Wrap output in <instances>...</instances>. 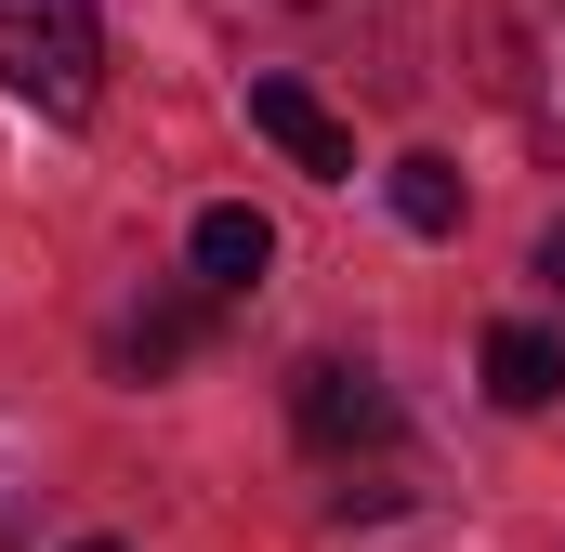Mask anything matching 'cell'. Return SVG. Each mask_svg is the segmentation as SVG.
Masks as SVG:
<instances>
[{
	"label": "cell",
	"mask_w": 565,
	"mask_h": 552,
	"mask_svg": "<svg viewBox=\"0 0 565 552\" xmlns=\"http://www.w3.org/2000/svg\"><path fill=\"white\" fill-rule=\"evenodd\" d=\"M198 342H211V302H145V316H119V369L132 382H171Z\"/></svg>",
	"instance_id": "8"
},
{
	"label": "cell",
	"mask_w": 565,
	"mask_h": 552,
	"mask_svg": "<svg viewBox=\"0 0 565 552\" xmlns=\"http://www.w3.org/2000/svg\"><path fill=\"white\" fill-rule=\"evenodd\" d=\"M473 369H487V395H500V408H553V395H565V329H540V316H500Z\"/></svg>",
	"instance_id": "7"
},
{
	"label": "cell",
	"mask_w": 565,
	"mask_h": 552,
	"mask_svg": "<svg viewBox=\"0 0 565 552\" xmlns=\"http://www.w3.org/2000/svg\"><path fill=\"white\" fill-rule=\"evenodd\" d=\"M473 79H487V106L540 145V158H565V0H487Z\"/></svg>",
	"instance_id": "1"
},
{
	"label": "cell",
	"mask_w": 565,
	"mask_h": 552,
	"mask_svg": "<svg viewBox=\"0 0 565 552\" xmlns=\"http://www.w3.org/2000/svg\"><path fill=\"white\" fill-rule=\"evenodd\" d=\"M93 79H106V26H93V0H0V93L79 119Z\"/></svg>",
	"instance_id": "2"
},
{
	"label": "cell",
	"mask_w": 565,
	"mask_h": 552,
	"mask_svg": "<svg viewBox=\"0 0 565 552\" xmlns=\"http://www.w3.org/2000/svg\"><path fill=\"white\" fill-rule=\"evenodd\" d=\"M250 132L277 145L289 171H316V184H355V132L316 106V79H302V66H250Z\"/></svg>",
	"instance_id": "5"
},
{
	"label": "cell",
	"mask_w": 565,
	"mask_h": 552,
	"mask_svg": "<svg viewBox=\"0 0 565 552\" xmlns=\"http://www.w3.org/2000/svg\"><path fill=\"white\" fill-rule=\"evenodd\" d=\"M211 26L237 53H382L395 40V0H211Z\"/></svg>",
	"instance_id": "4"
},
{
	"label": "cell",
	"mask_w": 565,
	"mask_h": 552,
	"mask_svg": "<svg viewBox=\"0 0 565 552\" xmlns=\"http://www.w3.org/2000/svg\"><path fill=\"white\" fill-rule=\"evenodd\" d=\"M66 552H119V540H66Z\"/></svg>",
	"instance_id": "11"
},
{
	"label": "cell",
	"mask_w": 565,
	"mask_h": 552,
	"mask_svg": "<svg viewBox=\"0 0 565 552\" xmlns=\"http://www.w3.org/2000/svg\"><path fill=\"white\" fill-rule=\"evenodd\" d=\"M395 224H408V237H460V171H447V158H395Z\"/></svg>",
	"instance_id": "9"
},
{
	"label": "cell",
	"mask_w": 565,
	"mask_h": 552,
	"mask_svg": "<svg viewBox=\"0 0 565 552\" xmlns=\"http://www.w3.org/2000/svg\"><path fill=\"white\" fill-rule=\"evenodd\" d=\"M540 289L565 302V224H540Z\"/></svg>",
	"instance_id": "10"
},
{
	"label": "cell",
	"mask_w": 565,
	"mask_h": 552,
	"mask_svg": "<svg viewBox=\"0 0 565 552\" xmlns=\"http://www.w3.org/2000/svg\"><path fill=\"white\" fill-rule=\"evenodd\" d=\"M289 434L316 460H355V447H395V382L369 355H302L289 369Z\"/></svg>",
	"instance_id": "3"
},
{
	"label": "cell",
	"mask_w": 565,
	"mask_h": 552,
	"mask_svg": "<svg viewBox=\"0 0 565 552\" xmlns=\"http://www.w3.org/2000/svg\"><path fill=\"white\" fill-rule=\"evenodd\" d=\"M184 264H198V289H211V302H250V289H264V264H277V224H264L250 198H211V211L184 224Z\"/></svg>",
	"instance_id": "6"
}]
</instances>
